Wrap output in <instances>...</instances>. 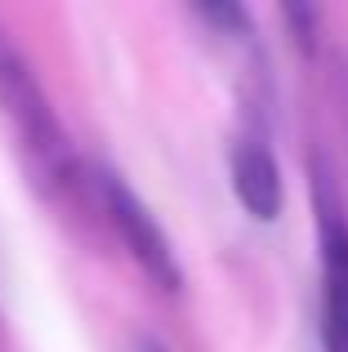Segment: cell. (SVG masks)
<instances>
[{"instance_id": "cell-1", "label": "cell", "mask_w": 348, "mask_h": 352, "mask_svg": "<svg viewBox=\"0 0 348 352\" xmlns=\"http://www.w3.org/2000/svg\"><path fill=\"white\" fill-rule=\"evenodd\" d=\"M0 112H5L18 147H23L27 170L41 179V188L50 197H58V201L85 197L89 170L80 165L76 147H72L67 129H63V120L41 85V76L32 72L27 54L9 41L5 27H0Z\"/></svg>"}, {"instance_id": "cell-2", "label": "cell", "mask_w": 348, "mask_h": 352, "mask_svg": "<svg viewBox=\"0 0 348 352\" xmlns=\"http://www.w3.org/2000/svg\"><path fill=\"white\" fill-rule=\"evenodd\" d=\"M89 192L98 197L107 223L116 228L121 245L130 250V258L148 272V281H157L161 290L179 294L183 290V263L174 250L170 232L161 228V219L152 214V206L130 188L125 174H116L112 165H89Z\"/></svg>"}, {"instance_id": "cell-3", "label": "cell", "mask_w": 348, "mask_h": 352, "mask_svg": "<svg viewBox=\"0 0 348 352\" xmlns=\"http://www.w3.org/2000/svg\"><path fill=\"white\" fill-rule=\"evenodd\" d=\"M313 206L322 241V335L326 352H348V210L322 165L313 183Z\"/></svg>"}, {"instance_id": "cell-4", "label": "cell", "mask_w": 348, "mask_h": 352, "mask_svg": "<svg viewBox=\"0 0 348 352\" xmlns=\"http://www.w3.org/2000/svg\"><path fill=\"white\" fill-rule=\"evenodd\" d=\"M228 174H232V192L241 201V210L259 223H272L286 210V179H281L277 152L263 138L241 134L228 147Z\"/></svg>"}, {"instance_id": "cell-5", "label": "cell", "mask_w": 348, "mask_h": 352, "mask_svg": "<svg viewBox=\"0 0 348 352\" xmlns=\"http://www.w3.org/2000/svg\"><path fill=\"white\" fill-rule=\"evenodd\" d=\"M192 14L201 18V23L219 27L224 36H237V41H254V18L246 5H237V0H219V5H197Z\"/></svg>"}, {"instance_id": "cell-6", "label": "cell", "mask_w": 348, "mask_h": 352, "mask_svg": "<svg viewBox=\"0 0 348 352\" xmlns=\"http://www.w3.org/2000/svg\"><path fill=\"white\" fill-rule=\"evenodd\" d=\"M281 23L290 27V41L304 54L317 50V41H322V9L317 5H281Z\"/></svg>"}, {"instance_id": "cell-7", "label": "cell", "mask_w": 348, "mask_h": 352, "mask_svg": "<svg viewBox=\"0 0 348 352\" xmlns=\"http://www.w3.org/2000/svg\"><path fill=\"white\" fill-rule=\"evenodd\" d=\"M139 352H170V348L161 344L157 335H143V339H139Z\"/></svg>"}]
</instances>
